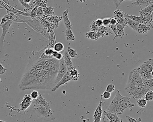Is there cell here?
<instances>
[{"mask_svg": "<svg viewBox=\"0 0 153 122\" xmlns=\"http://www.w3.org/2000/svg\"><path fill=\"white\" fill-rule=\"evenodd\" d=\"M146 101H153V90H149L145 95Z\"/></svg>", "mask_w": 153, "mask_h": 122, "instance_id": "obj_32", "label": "cell"}, {"mask_svg": "<svg viewBox=\"0 0 153 122\" xmlns=\"http://www.w3.org/2000/svg\"><path fill=\"white\" fill-rule=\"evenodd\" d=\"M90 27H91V31H94V32H98L99 28H100L97 26L95 21L92 22L91 26H90Z\"/></svg>", "mask_w": 153, "mask_h": 122, "instance_id": "obj_34", "label": "cell"}, {"mask_svg": "<svg viewBox=\"0 0 153 122\" xmlns=\"http://www.w3.org/2000/svg\"><path fill=\"white\" fill-rule=\"evenodd\" d=\"M117 37H120V38H122L125 34L124 28L125 27L123 25L117 23Z\"/></svg>", "mask_w": 153, "mask_h": 122, "instance_id": "obj_22", "label": "cell"}, {"mask_svg": "<svg viewBox=\"0 0 153 122\" xmlns=\"http://www.w3.org/2000/svg\"><path fill=\"white\" fill-rule=\"evenodd\" d=\"M33 106V111L39 118L47 121H51L56 120L55 116L54 115L50 106H45L34 105Z\"/></svg>", "mask_w": 153, "mask_h": 122, "instance_id": "obj_3", "label": "cell"}, {"mask_svg": "<svg viewBox=\"0 0 153 122\" xmlns=\"http://www.w3.org/2000/svg\"><path fill=\"white\" fill-rule=\"evenodd\" d=\"M65 37L68 41H73L75 40V37L73 32L71 29H67L65 31Z\"/></svg>", "mask_w": 153, "mask_h": 122, "instance_id": "obj_24", "label": "cell"}, {"mask_svg": "<svg viewBox=\"0 0 153 122\" xmlns=\"http://www.w3.org/2000/svg\"><path fill=\"white\" fill-rule=\"evenodd\" d=\"M54 52V51L51 48H45L44 50V54L47 58H53V55Z\"/></svg>", "mask_w": 153, "mask_h": 122, "instance_id": "obj_26", "label": "cell"}, {"mask_svg": "<svg viewBox=\"0 0 153 122\" xmlns=\"http://www.w3.org/2000/svg\"><path fill=\"white\" fill-rule=\"evenodd\" d=\"M143 85L148 90H153V78L152 79H143Z\"/></svg>", "mask_w": 153, "mask_h": 122, "instance_id": "obj_21", "label": "cell"}, {"mask_svg": "<svg viewBox=\"0 0 153 122\" xmlns=\"http://www.w3.org/2000/svg\"><path fill=\"white\" fill-rule=\"evenodd\" d=\"M44 50L35 53L30 59L27 69L20 82L22 90L51 89L56 86L60 61L54 58L41 57Z\"/></svg>", "mask_w": 153, "mask_h": 122, "instance_id": "obj_1", "label": "cell"}, {"mask_svg": "<svg viewBox=\"0 0 153 122\" xmlns=\"http://www.w3.org/2000/svg\"><path fill=\"white\" fill-rule=\"evenodd\" d=\"M67 52L71 58H75L77 55V53L76 50L70 47L67 48Z\"/></svg>", "mask_w": 153, "mask_h": 122, "instance_id": "obj_27", "label": "cell"}, {"mask_svg": "<svg viewBox=\"0 0 153 122\" xmlns=\"http://www.w3.org/2000/svg\"><path fill=\"white\" fill-rule=\"evenodd\" d=\"M13 21V20H10L8 22L0 26V27H1L3 29L2 33L1 38H0V51L1 52L2 49L4 40V38H5V35H6V33H7V31H8V30L9 29L10 27L11 26Z\"/></svg>", "mask_w": 153, "mask_h": 122, "instance_id": "obj_7", "label": "cell"}, {"mask_svg": "<svg viewBox=\"0 0 153 122\" xmlns=\"http://www.w3.org/2000/svg\"><path fill=\"white\" fill-rule=\"evenodd\" d=\"M63 60L67 68L68 71L70 70L73 68L74 66L73 65L72 58L70 57L67 52L65 53V54L63 56Z\"/></svg>", "mask_w": 153, "mask_h": 122, "instance_id": "obj_15", "label": "cell"}, {"mask_svg": "<svg viewBox=\"0 0 153 122\" xmlns=\"http://www.w3.org/2000/svg\"><path fill=\"white\" fill-rule=\"evenodd\" d=\"M126 18H128L134 21L135 22H137V24H143V19L141 16H134V15H129L126 13L125 15Z\"/></svg>", "mask_w": 153, "mask_h": 122, "instance_id": "obj_20", "label": "cell"}, {"mask_svg": "<svg viewBox=\"0 0 153 122\" xmlns=\"http://www.w3.org/2000/svg\"><path fill=\"white\" fill-rule=\"evenodd\" d=\"M137 69L140 73L143 79L149 80L153 78L151 72H149L146 70L143 64H141L139 67H137Z\"/></svg>", "mask_w": 153, "mask_h": 122, "instance_id": "obj_9", "label": "cell"}, {"mask_svg": "<svg viewBox=\"0 0 153 122\" xmlns=\"http://www.w3.org/2000/svg\"><path fill=\"white\" fill-rule=\"evenodd\" d=\"M38 7L39 6L37 5V6H35L34 8H33L32 11L30 12V16H31L32 17H35L36 16L37 11V9Z\"/></svg>", "mask_w": 153, "mask_h": 122, "instance_id": "obj_39", "label": "cell"}, {"mask_svg": "<svg viewBox=\"0 0 153 122\" xmlns=\"http://www.w3.org/2000/svg\"><path fill=\"white\" fill-rule=\"evenodd\" d=\"M115 90V85L112 84H110L107 86L106 91L109 93H111Z\"/></svg>", "mask_w": 153, "mask_h": 122, "instance_id": "obj_35", "label": "cell"}, {"mask_svg": "<svg viewBox=\"0 0 153 122\" xmlns=\"http://www.w3.org/2000/svg\"><path fill=\"white\" fill-rule=\"evenodd\" d=\"M103 114L104 117H107L109 122H125L121 119L118 115L116 114L109 112L105 111L103 112Z\"/></svg>", "mask_w": 153, "mask_h": 122, "instance_id": "obj_11", "label": "cell"}, {"mask_svg": "<svg viewBox=\"0 0 153 122\" xmlns=\"http://www.w3.org/2000/svg\"><path fill=\"white\" fill-rule=\"evenodd\" d=\"M125 89L128 94L134 99L143 98L149 91L143 86L126 87Z\"/></svg>", "mask_w": 153, "mask_h": 122, "instance_id": "obj_4", "label": "cell"}, {"mask_svg": "<svg viewBox=\"0 0 153 122\" xmlns=\"http://www.w3.org/2000/svg\"><path fill=\"white\" fill-rule=\"evenodd\" d=\"M137 105L141 108H145L147 105V101L144 98L138 99L137 101Z\"/></svg>", "mask_w": 153, "mask_h": 122, "instance_id": "obj_29", "label": "cell"}, {"mask_svg": "<svg viewBox=\"0 0 153 122\" xmlns=\"http://www.w3.org/2000/svg\"><path fill=\"white\" fill-rule=\"evenodd\" d=\"M60 61V64H59V70L57 72V75H56V78L55 80L56 85L61 81V80L62 78L66 74V72L68 71L67 68L65 66L64 61L63 58L59 61Z\"/></svg>", "mask_w": 153, "mask_h": 122, "instance_id": "obj_6", "label": "cell"}, {"mask_svg": "<svg viewBox=\"0 0 153 122\" xmlns=\"http://www.w3.org/2000/svg\"><path fill=\"white\" fill-rule=\"evenodd\" d=\"M152 22H153V12L152 13Z\"/></svg>", "mask_w": 153, "mask_h": 122, "instance_id": "obj_50", "label": "cell"}, {"mask_svg": "<svg viewBox=\"0 0 153 122\" xmlns=\"http://www.w3.org/2000/svg\"><path fill=\"white\" fill-rule=\"evenodd\" d=\"M6 70H7V69L4 68V67L2 66V65L0 64V72H1L2 74H3V73H5V72H6Z\"/></svg>", "mask_w": 153, "mask_h": 122, "instance_id": "obj_45", "label": "cell"}, {"mask_svg": "<svg viewBox=\"0 0 153 122\" xmlns=\"http://www.w3.org/2000/svg\"><path fill=\"white\" fill-rule=\"evenodd\" d=\"M70 72V76L72 80L77 81L80 77V74L78 70L74 67L72 69L68 71Z\"/></svg>", "mask_w": 153, "mask_h": 122, "instance_id": "obj_19", "label": "cell"}, {"mask_svg": "<svg viewBox=\"0 0 153 122\" xmlns=\"http://www.w3.org/2000/svg\"><path fill=\"white\" fill-rule=\"evenodd\" d=\"M1 78H0V81H1Z\"/></svg>", "mask_w": 153, "mask_h": 122, "instance_id": "obj_53", "label": "cell"}, {"mask_svg": "<svg viewBox=\"0 0 153 122\" xmlns=\"http://www.w3.org/2000/svg\"><path fill=\"white\" fill-rule=\"evenodd\" d=\"M53 56L54 58L58 61H61L63 58V55L61 53L58 52H55V51L54 52Z\"/></svg>", "mask_w": 153, "mask_h": 122, "instance_id": "obj_31", "label": "cell"}, {"mask_svg": "<svg viewBox=\"0 0 153 122\" xmlns=\"http://www.w3.org/2000/svg\"><path fill=\"white\" fill-rule=\"evenodd\" d=\"M153 2L152 0H138L132 3L134 5H138L140 6L141 10H142V7H147Z\"/></svg>", "mask_w": 153, "mask_h": 122, "instance_id": "obj_16", "label": "cell"}, {"mask_svg": "<svg viewBox=\"0 0 153 122\" xmlns=\"http://www.w3.org/2000/svg\"><path fill=\"white\" fill-rule=\"evenodd\" d=\"M111 18H105L102 20L103 26L105 27H108L110 25Z\"/></svg>", "mask_w": 153, "mask_h": 122, "instance_id": "obj_37", "label": "cell"}, {"mask_svg": "<svg viewBox=\"0 0 153 122\" xmlns=\"http://www.w3.org/2000/svg\"><path fill=\"white\" fill-rule=\"evenodd\" d=\"M53 49L55 52H60L64 51V45L62 43H56L54 46Z\"/></svg>", "mask_w": 153, "mask_h": 122, "instance_id": "obj_25", "label": "cell"}, {"mask_svg": "<svg viewBox=\"0 0 153 122\" xmlns=\"http://www.w3.org/2000/svg\"><path fill=\"white\" fill-rule=\"evenodd\" d=\"M44 14V10H43V7L41 6H39L37 11L36 16H41Z\"/></svg>", "mask_w": 153, "mask_h": 122, "instance_id": "obj_41", "label": "cell"}, {"mask_svg": "<svg viewBox=\"0 0 153 122\" xmlns=\"http://www.w3.org/2000/svg\"><path fill=\"white\" fill-rule=\"evenodd\" d=\"M71 80H72V79L71 78V76H70V72H69V71H67L66 74L62 78L61 80V81L52 89V91H53H53H55L56 90L58 89L61 86L66 84L67 82L71 81Z\"/></svg>", "mask_w": 153, "mask_h": 122, "instance_id": "obj_10", "label": "cell"}, {"mask_svg": "<svg viewBox=\"0 0 153 122\" xmlns=\"http://www.w3.org/2000/svg\"><path fill=\"white\" fill-rule=\"evenodd\" d=\"M85 36L89 39L97 40L100 38L102 37V36L98 32L90 31V32H87L85 34Z\"/></svg>", "mask_w": 153, "mask_h": 122, "instance_id": "obj_18", "label": "cell"}, {"mask_svg": "<svg viewBox=\"0 0 153 122\" xmlns=\"http://www.w3.org/2000/svg\"><path fill=\"white\" fill-rule=\"evenodd\" d=\"M151 30L149 25L146 24H139L137 27V32L139 34H147Z\"/></svg>", "mask_w": 153, "mask_h": 122, "instance_id": "obj_17", "label": "cell"}, {"mask_svg": "<svg viewBox=\"0 0 153 122\" xmlns=\"http://www.w3.org/2000/svg\"><path fill=\"white\" fill-rule=\"evenodd\" d=\"M20 2L22 4L23 6H24V7H26L27 9H29V10L32 9V8H31V7H30V5L29 4L26 3H25L24 1H20Z\"/></svg>", "mask_w": 153, "mask_h": 122, "instance_id": "obj_43", "label": "cell"}, {"mask_svg": "<svg viewBox=\"0 0 153 122\" xmlns=\"http://www.w3.org/2000/svg\"><path fill=\"white\" fill-rule=\"evenodd\" d=\"M126 118L127 120H128V122H141V121H142V119L140 118H138L137 119H135L129 116H126Z\"/></svg>", "mask_w": 153, "mask_h": 122, "instance_id": "obj_36", "label": "cell"}, {"mask_svg": "<svg viewBox=\"0 0 153 122\" xmlns=\"http://www.w3.org/2000/svg\"><path fill=\"white\" fill-rule=\"evenodd\" d=\"M117 20L114 18H111L110 20V25H112V26H114V25H117Z\"/></svg>", "mask_w": 153, "mask_h": 122, "instance_id": "obj_44", "label": "cell"}, {"mask_svg": "<svg viewBox=\"0 0 153 122\" xmlns=\"http://www.w3.org/2000/svg\"><path fill=\"white\" fill-rule=\"evenodd\" d=\"M32 104L33 106H50L49 103H48L45 99L43 97L41 94L39 95V97L36 100H33Z\"/></svg>", "mask_w": 153, "mask_h": 122, "instance_id": "obj_13", "label": "cell"}, {"mask_svg": "<svg viewBox=\"0 0 153 122\" xmlns=\"http://www.w3.org/2000/svg\"><path fill=\"white\" fill-rule=\"evenodd\" d=\"M102 97L104 99L108 100V99H109L111 97V93H109V92H107V91H105L103 92V94H102Z\"/></svg>", "mask_w": 153, "mask_h": 122, "instance_id": "obj_40", "label": "cell"}, {"mask_svg": "<svg viewBox=\"0 0 153 122\" xmlns=\"http://www.w3.org/2000/svg\"><path fill=\"white\" fill-rule=\"evenodd\" d=\"M102 95H101L100 100L98 106L96 108L94 114V120L96 119H101L102 116L103 115L102 111Z\"/></svg>", "mask_w": 153, "mask_h": 122, "instance_id": "obj_12", "label": "cell"}, {"mask_svg": "<svg viewBox=\"0 0 153 122\" xmlns=\"http://www.w3.org/2000/svg\"><path fill=\"white\" fill-rule=\"evenodd\" d=\"M151 64L153 67V58L151 59Z\"/></svg>", "mask_w": 153, "mask_h": 122, "instance_id": "obj_48", "label": "cell"}, {"mask_svg": "<svg viewBox=\"0 0 153 122\" xmlns=\"http://www.w3.org/2000/svg\"><path fill=\"white\" fill-rule=\"evenodd\" d=\"M151 74H152V77L153 78V71L152 72H151Z\"/></svg>", "mask_w": 153, "mask_h": 122, "instance_id": "obj_49", "label": "cell"}, {"mask_svg": "<svg viewBox=\"0 0 153 122\" xmlns=\"http://www.w3.org/2000/svg\"><path fill=\"white\" fill-rule=\"evenodd\" d=\"M134 106V104L131 103L130 98L123 96L120 94V91L118 90L116 92L115 98L106 111L117 115H122L126 109Z\"/></svg>", "mask_w": 153, "mask_h": 122, "instance_id": "obj_2", "label": "cell"}, {"mask_svg": "<svg viewBox=\"0 0 153 122\" xmlns=\"http://www.w3.org/2000/svg\"><path fill=\"white\" fill-rule=\"evenodd\" d=\"M123 1H114V2L115 3V5H116V8H117L118 7H119L121 3H122Z\"/></svg>", "mask_w": 153, "mask_h": 122, "instance_id": "obj_46", "label": "cell"}, {"mask_svg": "<svg viewBox=\"0 0 153 122\" xmlns=\"http://www.w3.org/2000/svg\"><path fill=\"white\" fill-rule=\"evenodd\" d=\"M141 86H143V78L136 68L133 70L129 73L126 87Z\"/></svg>", "mask_w": 153, "mask_h": 122, "instance_id": "obj_5", "label": "cell"}, {"mask_svg": "<svg viewBox=\"0 0 153 122\" xmlns=\"http://www.w3.org/2000/svg\"><path fill=\"white\" fill-rule=\"evenodd\" d=\"M126 13L124 11H122L121 10H116L114 12V16L117 17V18H125V15Z\"/></svg>", "mask_w": 153, "mask_h": 122, "instance_id": "obj_28", "label": "cell"}, {"mask_svg": "<svg viewBox=\"0 0 153 122\" xmlns=\"http://www.w3.org/2000/svg\"><path fill=\"white\" fill-rule=\"evenodd\" d=\"M1 74H2V73H1V72H0V75H1Z\"/></svg>", "mask_w": 153, "mask_h": 122, "instance_id": "obj_52", "label": "cell"}, {"mask_svg": "<svg viewBox=\"0 0 153 122\" xmlns=\"http://www.w3.org/2000/svg\"><path fill=\"white\" fill-rule=\"evenodd\" d=\"M107 30H108L107 27H105L102 26L99 28V30H98V32H97L101 34V35L102 36V37H103L104 36V35L107 33Z\"/></svg>", "mask_w": 153, "mask_h": 122, "instance_id": "obj_33", "label": "cell"}, {"mask_svg": "<svg viewBox=\"0 0 153 122\" xmlns=\"http://www.w3.org/2000/svg\"><path fill=\"white\" fill-rule=\"evenodd\" d=\"M40 93H39L37 90H33L31 92L30 94V97L32 98V100H35L37 99L39 97Z\"/></svg>", "mask_w": 153, "mask_h": 122, "instance_id": "obj_30", "label": "cell"}, {"mask_svg": "<svg viewBox=\"0 0 153 122\" xmlns=\"http://www.w3.org/2000/svg\"><path fill=\"white\" fill-rule=\"evenodd\" d=\"M0 122H6L3 121H0Z\"/></svg>", "mask_w": 153, "mask_h": 122, "instance_id": "obj_51", "label": "cell"}, {"mask_svg": "<svg viewBox=\"0 0 153 122\" xmlns=\"http://www.w3.org/2000/svg\"><path fill=\"white\" fill-rule=\"evenodd\" d=\"M110 28L112 30V31L114 32V34H115V37H114L113 40H115V38H117V27L116 25H114V26H112V25H110L109 26Z\"/></svg>", "mask_w": 153, "mask_h": 122, "instance_id": "obj_38", "label": "cell"}, {"mask_svg": "<svg viewBox=\"0 0 153 122\" xmlns=\"http://www.w3.org/2000/svg\"><path fill=\"white\" fill-rule=\"evenodd\" d=\"M32 101L33 100L30 97V95L27 94L25 95L21 103L20 104L19 106L20 107V111H22V112L26 111L31 105V104H32Z\"/></svg>", "mask_w": 153, "mask_h": 122, "instance_id": "obj_8", "label": "cell"}, {"mask_svg": "<svg viewBox=\"0 0 153 122\" xmlns=\"http://www.w3.org/2000/svg\"><path fill=\"white\" fill-rule=\"evenodd\" d=\"M69 13V11L68 9H67V10H65L63 12L62 18L65 27L67 28V29H71L72 27L73 24L71 23V21L69 20V15H68Z\"/></svg>", "mask_w": 153, "mask_h": 122, "instance_id": "obj_14", "label": "cell"}, {"mask_svg": "<svg viewBox=\"0 0 153 122\" xmlns=\"http://www.w3.org/2000/svg\"><path fill=\"white\" fill-rule=\"evenodd\" d=\"M94 122H101V119H96L94 120Z\"/></svg>", "mask_w": 153, "mask_h": 122, "instance_id": "obj_47", "label": "cell"}, {"mask_svg": "<svg viewBox=\"0 0 153 122\" xmlns=\"http://www.w3.org/2000/svg\"><path fill=\"white\" fill-rule=\"evenodd\" d=\"M126 21L127 22V25H128L133 30L137 32V27L139 24L137 22H135L134 21L128 18H126Z\"/></svg>", "mask_w": 153, "mask_h": 122, "instance_id": "obj_23", "label": "cell"}, {"mask_svg": "<svg viewBox=\"0 0 153 122\" xmlns=\"http://www.w3.org/2000/svg\"><path fill=\"white\" fill-rule=\"evenodd\" d=\"M95 22H96V24L97 26L100 27H102L103 26V23H102V20L101 19H97V20H95Z\"/></svg>", "mask_w": 153, "mask_h": 122, "instance_id": "obj_42", "label": "cell"}]
</instances>
